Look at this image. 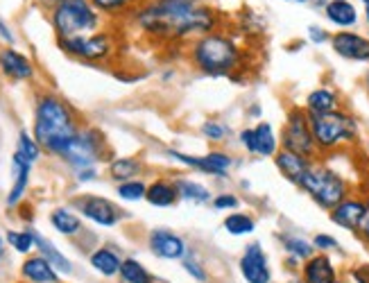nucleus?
I'll return each mask as SVG.
<instances>
[{"label":"nucleus","mask_w":369,"mask_h":283,"mask_svg":"<svg viewBox=\"0 0 369 283\" xmlns=\"http://www.w3.org/2000/svg\"><path fill=\"white\" fill-rule=\"evenodd\" d=\"M145 30L166 36H186L193 32H209L213 28V12L195 5V0H154L138 14Z\"/></svg>","instance_id":"obj_1"},{"label":"nucleus","mask_w":369,"mask_h":283,"mask_svg":"<svg viewBox=\"0 0 369 283\" xmlns=\"http://www.w3.org/2000/svg\"><path fill=\"white\" fill-rule=\"evenodd\" d=\"M75 134L73 116L64 102H59L57 98H43L39 102L34 123V136L39 145L54 154H61L75 138Z\"/></svg>","instance_id":"obj_2"},{"label":"nucleus","mask_w":369,"mask_h":283,"mask_svg":"<svg viewBox=\"0 0 369 283\" xmlns=\"http://www.w3.org/2000/svg\"><path fill=\"white\" fill-rule=\"evenodd\" d=\"M193 59L204 73L226 75L238 66L240 50L231 39L222 34H204L193 48Z\"/></svg>","instance_id":"obj_3"},{"label":"nucleus","mask_w":369,"mask_h":283,"mask_svg":"<svg viewBox=\"0 0 369 283\" xmlns=\"http://www.w3.org/2000/svg\"><path fill=\"white\" fill-rule=\"evenodd\" d=\"M52 23L61 39L84 36L86 32L96 30L98 14L86 0H59V5L54 7Z\"/></svg>","instance_id":"obj_4"},{"label":"nucleus","mask_w":369,"mask_h":283,"mask_svg":"<svg viewBox=\"0 0 369 283\" xmlns=\"http://www.w3.org/2000/svg\"><path fill=\"white\" fill-rule=\"evenodd\" d=\"M299 186L324 209H335L337 204L344 202V195H347V186H344L342 177L326 168L310 166V170L304 175Z\"/></svg>","instance_id":"obj_5"},{"label":"nucleus","mask_w":369,"mask_h":283,"mask_svg":"<svg viewBox=\"0 0 369 283\" xmlns=\"http://www.w3.org/2000/svg\"><path fill=\"white\" fill-rule=\"evenodd\" d=\"M310 129L315 136V145L331 150V147L340 145L342 140L356 138V123L353 118L342 112L331 114H310Z\"/></svg>","instance_id":"obj_6"},{"label":"nucleus","mask_w":369,"mask_h":283,"mask_svg":"<svg viewBox=\"0 0 369 283\" xmlns=\"http://www.w3.org/2000/svg\"><path fill=\"white\" fill-rule=\"evenodd\" d=\"M284 150L308 156L315 152V136H313L310 129V118L306 116L299 109L290 112L286 129H284Z\"/></svg>","instance_id":"obj_7"},{"label":"nucleus","mask_w":369,"mask_h":283,"mask_svg":"<svg viewBox=\"0 0 369 283\" xmlns=\"http://www.w3.org/2000/svg\"><path fill=\"white\" fill-rule=\"evenodd\" d=\"M59 156H64L68 163H73L77 168H89L98 159V138L91 132L75 134V138Z\"/></svg>","instance_id":"obj_8"},{"label":"nucleus","mask_w":369,"mask_h":283,"mask_svg":"<svg viewBox=\"0 0 369 283\" xmlns=\"http://www.w3.org/2000/svg\"><path fill=\"white\" fill-rule=\"evenodd\" d=\"M240 272L247 283H270V267L258 242L249 245L240 258Z\"/></svg>","instance_id":"obj_9"},{"label":"nucleus","mask_w":369,"mask_h":283,"mask_svg":"<svg viewBox=\"0 0 369 283\" xmlns=\"http://www.w3.org/2000/svg\"><path fill=\"white\" fill-rule=\"evenodd\" d=\"M61 45H64V50L77 54V57H84V59H102L109 52V48H112L107 41V36H102V34L61 39Z\"/></svg>","instance_id":"obj_10"},{"label":"nucleus","mask_w":369,"mask_h":283,"mask_svg":"<svg viewBox=\"0 0 369 283\" xmlns=\"http://www.w3.org/2000/svg\"><path fill=\"white\" fill-rule=\"evenodd\" d=\"M333 48L344 59L369 61V39L353 32H337L333 36Z\"/></svg>","instance_id":"obj_11"},{"label":"nucleus","mask_w":369,"mask_h":283,"mask_svg":"<svg viewBox=\"0 0 369 283\" xmlns=\"http://www.w3.org/2000/svg\"><path fill=\"white\" fill-rule=\"evenodd\" d=\"M170 156H175L177 161L186 163V166L200 168V170L211 172V175H218V177H224V172L229 170V166H231V159L226 154H222V152H211L207 156H200V159H193V156H188V154L170 150Z\"/></svg>","instance_id":"obj_12"},{"label":"nucleus","mask_w":369,"mask_h":283,"mask_svg":"<svg viewBox=\"0 0 369 283\" xmlns=\"http://www.w3.org/2000/svg\"><path fill=\"white\" fill-rule=\"evenodd\" d=\"M150 247L156 256L161 258H182L186 254V242L175 235L172 231H166V229H154L150 233Z\"/></svg>","instance_id":"obj_13"},{"label":"nucleus","mask_w":369,"mask_h":283,"mask_svg":"<svg viewBox=\"0 0 369 283\" xmlns=\"http://www.w3.org/2000/svg\"><path fill=\"white\" fill-rule=\"evenodd\" d=\"M365 216H367V204L356 202V200L340 202L331 213L333 222L344 227V229H358V227H363Z\"/></svg>","instance_id":"obj_14"},{"label":"nucleus","mask_w":369,"mask_h":283,"mask_svg":"<svg viewBox=\"0 0 369 283\" xmlns=\"http://www.w3.org/2000/svg\"><path fill=\"white\" fill-rule=\"evenodd\" d=\"M80 209L86 218L102 227H112L118 222V209L112 202H107L102 198H84L80 202Z\"/></svg>","instance_id":"obj_15"},{"label":"nucleus","mask_w":369,"mask_h":283,"mask_svg":"<svg viewBox=\"0 0 369 283\" xmlns=\"http://www.w3.org/2000/svg\"><path fill=\"white\" fill-rule=\"evenodd\" d=\"M277 166L290 179V182L297 184V186H299V182L304 179L306 172L310 170V163H308V159H306V156L295 154V152H288V150H281L277 154Z\"/></svg>","instance_id":"obj_16"},{"label":"nucleus","mask_w":369,"mask_h":283,"mask_svg":"<svg viewBox=\"0 0 369 283\" xmlns=\"http://www.w3.org/2000/svg\"><path fill=\"white\" fill-rule=\"evenodd\" d=\"M0 68H3L5 75L14 77V80H30L32 77V64H30V59L12 48H5L0 52Z\"/></svg>","instance_id":"obj_17"},{"label":"nucleus","mask_w":369,"mask_h":283,"mask_svg":"<svg viewBox=\"0 0 369 283\" xmlns=\"http://www.w3.org/2000/svg\"><path fill=\"white\" fill-rule=\"evenodd\" d=\"M306 283H335V270L326 256H313L304 267Z\"/></svg>","instance_id":"obj_18"},{"label":"nucleus","mask_w":369,"mask_h":283,"mask_svg":"<svg viewBox=\"0 0 369 283\" xmlns=\"http://www.w3.org/2000/svg\"><path fill=\"white\" fill-rule=\"evenodd\" d=\"M23 274L32 283H57V272L52 270V265L43 256L28 258L25 265H23Z\"/></svg>","instance_id":"obj_19"},{"label":"nucleus","mask_w":369,"mask_h":283,"mask_svg":"<svg viewBox=\"0 0 369 283\" xmlns=\"http://www.w3.org/2000/svg\"><path fill=\"white\" fill-rule=\"evenodd\" d=\"M326 17L331 23H335V25L351 28V25H356L358 12L349 0H331V3L326 5Z\"/></svg>","instance_id":"obj_20"},{"label":"nucleus","mask_w":369,"mask_h":283,"mask_svg":"<svg viewBox=\"0 0 369 283\" xmlns=\"http://www.w3.org/2000/svg\"><path fill=\"white\" fill-rule=\"evenodd\" d=\"M12 163H14V172H17V182H14V186H12L10 198H7V204H10V207L19 204V200L23 198V193H25L28 179H30V166H32V163L23 159L21 154H14V161Z\"/></svg>","instance_id":"obj_21"},{"label":"nucleus","mask_w":369,"mask_h":283,"mask_svg":"<svg viewBox=\"0 0 369 283\" xmlns=\"http://www.w3.org/2000/svg\"><path fill=\"white\" fill-rule=\"evenodd\" d=\"M145 198L150 204H154V207H172L179 198V191L175 184L163 182L161 179V182H154L150 188H147Z\"/></svg>","instance_id":"obj_22"},{"label":"nucleus","mask_w":369,"mask_h":283,"mask_svg":"<svg viewBox=\"0 0 369 283\" xmlns=\"http://www.w3.org/2000/svg\"><path fill=\"white\" fill-rule=\"evenodd\" d=\"M34 233V245L41 249V256L45 258V261H48L52 267H57V270H61V272H70L73 270V267H70V261L66 256H61L59 251H57V247L52 245V242L48 240V238H43L41 233H36V231H32Z\"/></svg>","instance_id":"obj_23"},{"label":"nucleus","mask_w":369,"mask_h":283,"mask_svg":"<svg viewBox=\"0 0 369 283\" xmlns=\"http://www.w3.org/2000/svg\"><path fill=\"white\" fill-rule=\"evenodd\" d=\"M306 105L310 114H331L337 112V96L331 89H317L308 96Z\"/></svg>","instance_id":"obj_24"},{"label":"nucleus","mask_w":369,"mask_h":283,"mask_svg":"<svg viewBox=\"0 0 369 283\" xmlns=\"http://www.w3.org/2000/svg\"><path fill=\"white\" fill-rule=\"evenodd\" d=\"M277 152V138H274V129L270 123H261L254 129V154L272 156Z\"/></svg>","instance_id":"obj_25"},{"label":"nucleus","mask_w":369,"mask_h":283,"mask_svg":"<svg viewBox=\"0 0 369 283\" xmlns=\"http://www.w3.org/2000/svg\"><path fill=\"white\" fill-rule=\"evenodd\" d=\"M91 265L96 267L98 272H102L105 277H112V274L120 272V258H118L114 251L109 249H98L96 254L91 256Z\"/></svg>","instance_id":"obj_26"},{"label":"nucleus","mask_w":369,"mask_h":283,"mask_svg":"<svg viewBox=\"0 0 369 283\" xmlns=\"http://www.w3.org/2000/svg\"><path fill=\"white\" fill-rule=\"evenodd\" d=\"M50 222L52 227L57 229L59 233H64V235H73L82 229V224H80V218H75L70 211L66 209H57L54 213L50 216Z\"/></svg>","instance_id":"obj_27"},{"label":"nucleus","mask_w":369,"mask_h":283,"mask_svg":"<svg viewBox=\"0 0 369 283\" xmlns=\"http://www.w3.org/2000/svg\"><path fill=\"white\" fill-rule=\"evenodd\" d=\"M120 277H123L125 283H152L150 272H147L138 261H134V258H127V261H123Z\"/></svg>","instance_id":"obj_28"},{"label":"nucleus","mask_w":369,"mask_h":283,"mask_svg":"<svg viewBox=\"0 0 369 283\" xmlns=\"http://www.w3.org/2000/svg\"><path fill=\"white\" fill-rule=\"evenodd\" d=\"M175 186L184 200H191V202H209L211 200V193L202 184L188 182V179H179Z\"/></svg>","instance_id":"obj_29"},{"label":"nucleus","mask_w":369,"mask_h":283,"mask_svg":"<svg viewBox=\"0 0 369 283\" xmlns=\"http://www.w3.org/2000/svg\"><path fill=\"white\" fill-rule=\"evenodd\" d=\"M224 229L233 235H245L254 231V220L245 213H231L224 220Z\"/></svg>","instance_id":"obj_30"},{"label":"nucleus","mask_w":369,"mask_h":283,"mask_svg":"<svg viewBox=\"0 0 369 283\" xmlns=\"http://www.w3.org/2000/svg\"><path fill=\"white\" fill-rule=\"evenodd\" d=\"M109 170H112L114 179H123V182H125V179H131L134 175H138L140 163L136 159H116Z\"/></svg>","instance_id":"obj_31"},{"label":"nucleus","mask_w":369,"mask_h":283,"mask_svg":"<svg viewBox=\"0 0 369 283\" xmlns=\"http://www.w3.org/2000/svg\"><path fill=\"white\" fill-rule=\"evenodd\" d=\"M7 240L12 242V247L21 251V254H25L34 247V233L32 231H10L7 233Z\"/></svg>","instance_id":"obj_32"},{"label":"nucleus","mask_w":369,"mask_h":283,"mask_svg":"<svg viewBox=\"0 0 369 283\" xmlns=\"http://www.w3.org/2000/svg\"><path fill=\"white\" fill-rule=\"evenodd\" d=\"M17 154H21L23 159L30 161V163L39 159V145L28 136V132H21V136H19V152Z\"/></svg>","instance_id":"obj_33"},{"label":"nucleus","mask_w":369,"mask_h":283,"mask_svg":"<svg viewBox=\"0 0 369 283\" xmlns=\"http://www.w3.org/2000/svg\"><path fill=\"white\" fill-rule=\"evenodd\" d=\"M147 188L140 184V182H125L118 186V195H120L123 200H129V202H136L140 198H145Z\"/></svg>","instance_id":"obj_34"},{"label":"nucleus","mask_w":369,"mask_h":283,"mask_svg":"<svg viewBox=\"0 0 369 283\" xmlns=\"http://www.w3.org/2000/svg\"><path fill=\"white\" fill-rule=\"evenodd\" d=\"M286 249L293 251V254L299 256V258H310V254H313V247L306 240H299V238H286Z\"/></svg>","instance_id":"obj_35"},{"label":"nucleus","mask_w":369,"mask_h":283,"mask_svg":"<svg viewBox=\"0 0 369 283\" xmlns=\"http://www.w3.org/2000/svg\"><path fill=\"white\" fill-rule=\"evenodd\" d=\"M202 134H204L207 138H211V140H224L226 127H224V125L215 123V120H207V123L202 125Z\"/></svg>","instance_id":"obj_36"},{"label":"nucleus","mask_w":369,"mask_h":283,"mask_svg":"<svg viewBox=\"0 0 369 283\" xmlns=\"http://www.w3.org/2000/svg\"><path fill=\"white\" fill-rule=\"evenodd\" d=\"M91 3L96 5L98 10L112 12V10H120V7H125L127 3H131V0H91Z\"/></svg>","instance_id":"obj_37"},{"label":"nucleus","mask_w":369,"mask_h":283,"mask_svg":"<svg viewBox=\"0 0 369 283\" xmlns=\"http://www.w3.org/2000/svg\"><path fill=\"white\" fill-rule=\"evenodd\" d=\"M213 207L215 209H233V207H238V200H235L233 195H220V198L213 200Z\"/></svg>","instance_id":"obj_38"},{"label":"nucleus","mask_w":369,"mask_h":283,"mask_svg":"<svg viewBox=\"0 0 369 283\" xmlns=\"http://www.w3.org/2000/svg\"><path fill=\"white\" fill-rule=\"evenodd\" d=\"M184 267H186V272H188V274H193V277L198 279V281H207V272L202 270L200 263H195V261H186V263H184Z\"/></svg>","instance_id":"obj_39"},{"label":"nucleus","mask_w":369,"mask_h":283,"mask_svg":"<svg viewBox=\"0 0 369 283\" xmlns=\"http://www.w3.org/2000/svg\"><path fill=\"white\" fill-rule=\"evenodd\" d=\"M315 247H319V249H333V247H337V240L331 238V235H317V238H315Z\"/></svg>","instance_id":"obj_40"},{"label":"nucleus","mask_w":369,"mask_h":283,"mask_svg":"<svg viewBox=\"0 0 369 283\" xmlns=\"http://www.w3.org/2000/svg\"><path fill=\"white\" fill-rule=\"evenodd\" d=\"M308 34H310V39H313V41H315V43H324L326 39H328V34L324 32V30H321V28H315V25L308 28Z\"/></svg>","instance_id":"obj_41"},{"label":"nucleus","mask_w":369,"mask_h":283,"mask_svg":"<svg viewBox=\"0 0 369 283\" xmlns=\"http://www.w3.org/2000/svg\"><path fill=\"white\" fill-rule=\"evenodd\" d=\"M240 140H242V145L247 147L249 152H254V129H245L240 134Z\"/></svg>","instance_id":"obj_42"},{"label":"nucleus","mask_w":369,"mask_h":283,"mask_svg":"<svg viewBox=\"0 0 369 283\" xmlns=\"http://www.w3.org/2000/svg\"><path fill=\"white\" fill-rule=\"evenodd\" d=\"M0 34H3L5 39H7V41H14V36H12V32H10V30H7V25H5V23L3 21H0Z\"/></svg>","instance_id":"obj_43"},{"label":"nucleus","mask_w":369,"mask_h":283,"mask_svg":"<svg viewBox=\"0 0 369 283\" xmlns=\"http://www.w3.org/2000/svg\"><path fill=\"white\" fill-rule=\"evenodd\" d=\"M365 227H363V229H365V233L369 235V204H367V216H365V222H363Z\"/></svg>","instance_id":"obj_44"},{"label":"nucleus","mask_w":369,"mask_h":283,"mask_svg":"<svg viewBox=\"0 0 369 283\" xmlns=\"http://www.w3.org/2000/svg\"><path fill=\"white\" fill-rule=\"evenodd\" d=\"M365 3V12H367V21H369V0H363Z\"/></svg>","instance_id":"obj_45"},{"label":"nucleus","mask_w":369,"mask_h":283,"mask_svg":"<svg viewBox=\"0 0 369 283\" xmlns=\"http://www.w3.org/2000/svg\"><path fill=\"white\" fill-rule=\"evenodd\" d=\"M293 3H308V0H293Z\"/></svg>","instance_id":"obj_46"},{"label":"nucleus","mask_w":369,"mask_h":283,"mask_svg":"<svg viewBox=\"0 0 369 283\" xmlns=\"http://www.w3.org/2000/svg\"><path fill=\"white\" fill-rule=\"evenodd\" d=\"M0 254H3V242H0Z\"/></svg>","instance_id":"obj_47"}]
</instances>
